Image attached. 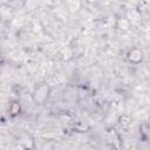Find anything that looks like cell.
<instances>
[{"label":"cell","instance_id":"cell-1","mask_svg":"<svg viewBox=\"0 0 150 150\" xmlns=\"http://www.w3.org/2000/svg\"><path fill=\"white\" fill-rule=\"evenodd\" d=\"M108 138L111 142L112 146H115L117 150L121 149V139H120V136H118V134L116 132L115 129L111 128V129L108 130Z\"/></svg>","mask_w":150,"mask_h":150},{"label":"cell","instance_id":"cell-2","mask_svg":"<svg viewBox=\"0 0 150 150\" xmlns=\"http://www.w3.org/2000/svg\"><path fill=\"white\" fill-rule=\"evenodd\" d=\"M142 56H143V54H142V52L139 49H132L129 53V60L131 62H134V63H138L142 60Z\"/></svg>","mask_w":150,"mask_h":150},{"label":"cell","instance_id":"cell-3","mask_svg":"<svg viewBox=\"0 0 150 150\" xmlns=\"http://www.w3.org/2000/svg\"><path fill=\"white\" fill-rule=\"evenodd\" d=\"M9 112H11L12 116H16V115L20 112V104H19L18 102L12 103L11 107H9Z\"/></svg>","mask_w":150,"mask_h":150}]
</instances>
